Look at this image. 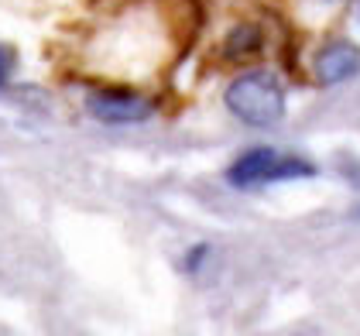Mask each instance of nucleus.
<instances>
[{
  "label": "nucleus",
  "instance_id": "obj_1",
  "mask_svg": "<svg viewBox=\"0 0 360 336\" xmlns=\"http://www.w3.org/2000/svg\"><path fill=\"white\" fill-rule=\"evenodd\" d=\"M226 107L248 127H275L285 117V89L275 72H244L226 86Z\"/></svg>",
  "mask_w": 360,
  "mask_h": 336
},
{
  "label": "nucleus",
  "instance_id": "obj_2",
  "mask_svg": "<svg viewBox=\"0 0 360 336\" xmlns=\"http://www.w3.org/2000/svg\"><path fill=\"white\" fill-rule=\"evenodd\" d=\"M319 168L299 155H281L275 148H250L233 165L226 168V182L233 189H257V186H275L292 179H312Z\"/></svg>",
  "mask_w": 360,
  "mask_h": 336
},
{
  "label": "nucleus",
  "instance_id": "obj_3",
  "mask_svg": "<svg viewBox=\"0 0 360 336\" xmlns=\"http://www.w3.org/2000/svg\"><path fill=\"white\" fill-rule=\"evenodd\" d=\"M86 107L100 124H110V127H127L151 117V103L131 89H100L89 96Z\"/></svg>",
  "mask_w": 360,
  "mask_h": 336
},
{
  "label": "nucleus",
  "instance_id": "obj_4",
  "mask_svg": "<svg viewBox=\"0 0 360 336\" xmlns=\"http://www.w3.org/2000/svg\"><path fill=\"white\" fill-rule=\"evenodd\" d=\"M357 69H360V52L357 45H350V41H330L316 56V76H319V83L326 86L347 83L350 76H357Z\"/></svg>",
  "mask_w": 360,
  "mask_h": 336
},
{
  "label": "nucleus",
  "instance_id": "obj_5",
  "mask_svg": "<svg viewBox=\"0 0 360 336\" xmlns=\"http://www.w3.org/2000/svg\"><path fill=\"white\" fill-rule=\"evenodd\" d=\"M254 52H261V28L240 25L237 31H230V38H226V56L244 58V56H254Z\"/></svg>",
  "mask_w": 360,
  "mask_h": 336
},
{
  "label": "nucleus",
  "instance_id": "obj_6",
  "mask_svg": "<svg viewBox=\"0 0 360 336\" xmlns=\"http://www.w3.org/2000/svg\"><path fill=\"white\" fill-rule=\"evenodd\" d=\"M11 72H14V52L0 45V89L7 86V79H11Z\"/></svg>",
  "mask_w": 360,
  "mask_h": 336
},
{
  "label": "nucleus",
  "instance_id": "obj_7",
  "mask_svg": "<svg viewBox=\"0 0 360 336\" xmlns=\"http://www.w3.org/2000/svg\"><path fill=\"white\" fill-rule=\"evenodd\" d=\"M206 254H210V247H206V244H195L193 251H189V257H186V268H189V271H195V264H199V261H206Z\"/></svg>",
  "mask_w": 360,
  "mask_h": 336
},
{
  "label": "nucleus",
  "instance_id": "obj_8",
  "mask_svg": "<svg viewBox=\"0 0 360 336\" xmlns=\"http://www.w3.org/2000/svg\"><path fill=\"white\" fill-rule=\"evenodd\" d=\"M357 217H360V209H357Z\"/></svg>",
  "mask_w": 360,
  "mask_h": 336
}]
</instances>
